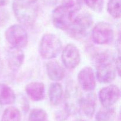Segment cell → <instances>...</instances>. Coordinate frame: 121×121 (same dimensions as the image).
<instances>
[{
	"mask_svg": "<svg viewBox=\"0 0 121 121\" xmlns=\"http://www.w3.org/2000/svg\"><path fill=\"white\" fill-rule=\"evenodd\" d=\"M13 10L17 20L26 26H32L40 11L38 0H14Z\"/></svg>",
	"mask_w": 121,
	"mask_h": 121,
	"instance_id": "obj_1",
	"label": "cell"
},
{
	"mask_svg": "<svg viewBox=\"0 0 121 121\" xmlns=\"http://www.w3.org/2000/svg\"><path fill=\"white\" fill-rule=\"evenodd\" d=\"M96 68V78L102 84H109L115 79L117 75L113 57L108 52H98L93 56Z\"/></svg>",
	"mask_w": 121,
	"mask_h": 121,
	"instance_id": "obj_2",
	"label": "cell"
},
{
	"mask_svg": "<svg viewBox=\"0 0 121 121\" xmlns=\"http://www.w3.org/2000/svg\"><path fill=\"white\" fill-rule=\"evenodd\" d=\"M61 49V42L56 34L48 33L43 36L39 45V52L42 58L53 59L60 53Z\"/></svg>",
	"mask_w": 121,
	"mask_h": 121,
	"instance_id": "obj_3",
	"label": "cell"
},
{
	"mask_svg": "<svg viewBox=\"0 0 121 121\" xmlns=\"http://www.w3.org/2000/svg\"><path fill=\"white\" fill-rule=\"evenodd\" d=\"M93 18L88 13L75 15L72 26L67 32L73 38L78 40L87 36L93 24Z\"/></svg>",
	"mask_w": 121,
	"mask_h": 121,
	"instance_id": "obj_4",
	"label": "cell"
},
{
	"mask_svg": "<svg viewBox=\"0 0 121 121\" xmlns=\"http://www.w3.org/2000/svg\"><path fill=\"white\" fill-rule=\"evenodd\" d=\"M5 37L10 48L22 49L28 43V34L20 24H15L9 26L6 30Z\"/></svg>",
	"mask_w": 121,
	"mask_h": 121,
	"instance_id": "obj_5",
	"label": "cell"
},
{
	"mask_svg": "<svg viewBox=\"0 0 121 121\" xmlns=\"http://www.w3.org/2000/svg\"><path fill=\"white\" fill-rule=\"evenodd\" d=\"M82 94L74 83H69L66 88L65 98V109L70 115H75L81 110Z\"/></svg>",
	"mask_w": 121,
	"mask_h": 121,
	"instance_id": "obj_6",
	"label": "cell"
},
{
	"mask_svg": "<svg viewBox=\"0 0 121 121\" xmlns=\"http://www.w3.org/2000/svg\"><path fill=\"white\" fill-rule=\"evenodd\" d=\"M92 40L100 45H108L113 40L114 32L112 26L105 21L98 23L92 30Z\"/></svg>",
	"mask_w": 121,
	"mask_h": 121,
	"instance_id": "obj_7",
	"label": "cell"
},
{
	"mask_svg": "<svg viewBox=\"0 0 121 121\" xmlns=\"http://www.w3.org/2000/svg\"><path fill=\"white\" fill-rule=\"evenodd\" d=\"M75 14L63 6H59L52 13L53 24L56 28L67 32L73 23Z\"/></svg>",
	"mask_w": 121,
	"mask_h": 121,
	"instance_id": "obj_8",
	"label": "cell"
},
{
	"mask_svg": "<svg viewBox=\"0 0 121 121\" xmlns=\"http://www.w3.org/2000/svg\"><path fill=\"white\" fill-rule=\"evenodd\" d=\"M61 60L66 68L69 70L76 68L81 60L79 49L74 44H67L63 50Z\"/></svg>",
	"mask_w": 121,
	"mask_h": 121,
	"instance_id": "obj_9",
	"label": "cell"
},
{
	"mask_svg": "<svg viewBox=\"0 0 121 121\" xmlns=\"http://www.w3.org/2000/svg\"><path fill=\"white\" fill-rule=\"evenodd\" d=\"M120 97V90L117 85L111 84L102 88L99 93V99L104 107H112Z\"/></svg>",
	"mask_w": 121,
	"mask_h": 121,
	"instance_id": "obj_10",
	"label": "cell"
},
{
	"mask_svg": "<svg viewBox=\"0 0 121 121\" xmlns=\"http://www.w3.org/2000/svg\"><path fill=\"white\" fill-rule=\"evenodd\" d=\"M78 79L80 87L86 91H92L96 85V77L93 69L85 66L78 73Z\"/></svg>",
	"mask_w": 121,
	"mask_h": 121,
	"instance_id": "obj_11",
	"label": "cell"
},
{
	"mask_svg": "<svg viewBox=\"0 0 121 121\" xmlns=\"http://www.w3.org/2000/svg\"><path fill=\"white\" fill-rule=\"evenodd\" d=\"M89 92L86 94L82 95L80 108L86 117L92 119L96 108V96L93 93Z\"/></svg>",
	"mask_w": 121,
	"mask_h": 121,
	"instance_id": "obj_12",
	"label": "cell"
},
{
	"mask_svg": "<svg viewBox=\"0 0 121 121\" xmlns=\"http://www.w3.org/2000/svg\"><path fill=\"white\" fill-rule=\"evenodd\" d=\"M7 64L12 71H17L23 64L24 54L21 49L10 48L7 55Z\"/></svg>",
	"mask_w": 121,
	"mask_h": 121,
	"instance_id": "obj_13",
	"label": "cell"
},
{
	"mask_svg": "<svg viewBox=\"0 0 121 121\" xmlns=\"http://www.w3.org/2000/svg\"><path fill=\"white\" fill-rule=\"evenodd\" d=\"M25 91L30 98L35 102L41 101L44 98L45 85L41 82L29 83L25 87Z\"/></svg>",
	"mask_w": 121,
	"mask_h": 121,
	"instance_id": "obj_14",
	"label": "cell"
},
{
	"mask_svg": "<svg viewBox=\"0 0 121 121\" xmlns=\"http://www.w3.org/2000/svg\"><path fill=\"white\" fill-rule=\"evenodd\" d=\"M46 71L48 78L54 81L61 80L65 77V70L57 60H50L46 65Z\"/></svg>",
	"mask_w": 121,
	"mask_h": 121,
	"instance_id": "obj_15",
	"label": "cell"
},
{
	"mask_svg": "<svg viewBox=\"0 0 121 121\" xmlns=\"http://www.w3.org/2000/svg\"><path fill=\"white\" fill-rule=\"evenodd\" d=\"M48 97L50 102L53 106L60 104L63 97V88L60 83H53L50 84L48 88Z\"/></svg>",
	"mask_w": 121,
	"mask_h": 121,
	"instance_id": "obj_16",
	"label": "cell"
},
{
	"mask_svg": "<svg viewBox=\"0 0 121 121\" xmlns=\"http://www.w3.org/2000/svg\"><path fill=\"white\" fill-rule=\"evenodd\" d=\"M15 101V94L13 89L7 84L0 83V104L9 105Z\"/></svg>",
	"mask_w": 121,
	"mask_h": 121,
	"instance_id": "obj_17",
	"label": "cell"
},
{
	"mask_svg": "<svg viewBox=\"0 0 121 121\" xmlns=\"http://www.w3.org/2000/svg\"><path fill=\"white\" fill-rule=\"evenodd\" d=\"M116 113L114 108L104 107L100 109L95 116L96 121H115Z\"/></svg>",
	"mask_w": 121,
	"mask_h": 121,
	"instance_id": "obj_18",
	"label": "cell"
},
{
	"mask_svg": "<svg viewBox=\"0 0 121 121\" xmlns=\"http://www.w3.org/2000/svg\"><path fill=\"white\" fill-rule=\"evenodd\" d=\"M21 114L18 108L14 106L7 107L4 112L1 121H21Z\"/></svg>",
	"mask_w": 121,
	"mask_h": 121,
	"instance_id": "obj_19",
	"label": "cell"
},
{
	"mask_svg": "<svg viewBox=\"0 0 121 121\" xmlns=\"http://www.w3.org/2000/svg\"><path fill=\"white\" fill-rule=\"evenodd\" d=\"M27 121H48V115L44 109L35 108L30 112Z\"/></svg>",
	"mask_w": 121,
	"mask_h": 121,
	"instance_id": "obj_20",
	"label": "cell"
},
{
	"mask_svg": "<svg viewBox=\"0 0 121 121\" xmlns=\"http://www.w3.org/2000/svg\"><path fill=\"white\" fill-rule=\"evenodd\" d=\"M107 10L112 17L119 19L121 17V0H109L108 3Z\"/></svg>",
	"mask_w": 121,
	"mask_h": 121,
	"instance_id": "obj_21",
	"label": "cell"
},
{
	"mask_svg": "<svg viewBox=\"0 0 121 121\" xmlns=\"http://www.w3.org/2000/svg\"><path fill=\"white\" fill-rule=\"evenodd\" d=\"M61 5L76 14L81 9L82 2L80 0H62Z\"/></svg>",
	"mask_w": 121,
	"mask_h": 121,
	"instance_id": "obj_22",
	"label": "cell"
},
{
	"mask_svg": "<svg viewBox=\"0 0 121 121\" xmlns=\"http://www.w3.org/2000/svg\"><path fill=\"white\" fill-rule=\"evenodd\" d=\"M88 7L96 13H101L104 5V0H85Z\"/></svg>",
	"mask_w": 121,
	"mask_h": 121,
	"instance_id": "obj_23",
	"label": "cell"
},
{
	"mask_svg": "<svg viewBox=\"0 0 121 121\" xmlns=\"http://www.w3.org/2000/svg\"><path fill=\"white\" fill-rule=\"evenodd\" d=\"M115 67L117 73L118 74V75H120V71H121V59H120V55H118V57L117 58L115 62Z\"/></svg>",
	"mask_w": 121,
	"mask_h": 121,
	"instance_id": "obj_24",
	"label": "cell"
},
{
	"mask_svg": "<svg viewBox=\"0 0 121 121\" xmlns=\"http://www.w3.org/2000/svg\"><path fill=\"white\" fill-rule=\"evenodd\" d=\"M9 0H0V6H5L8 4Z\"/></svg>",
	"mask_w": 121,
	"mask_h": 121,
	"instance_id": "obj_25",
	"label": "cell"
},
{
	"mask_svg": "<svg viewBox=\"0 0 121 121\" xmlns=\"http://www.w3.org/2000/svg\"><path fill=\"white\" fill-rule=\"evenodd\" d=\"M74 121H87L86 120H83V119H78V120H76Z\"/></svg>",
	"mask_w": 121,
	"mask_h": 121,
	"instance_id": "obj_26",
	"label": "cell"
},
{
	"mask_svg": "<svg viewBox=\"0 0 121 121\" xmlns=\"http://www.w3.org/2000/svg\"><path fill=\"white\" fill-rule=\"evenodd\" d=\"M1 15H0V25H1Z\"/></svg>",
	"mask_w": 121,
	"mask_h": 121,
	"instance_id": "obj_27",
	"label": "cell"
}]
</instances>
